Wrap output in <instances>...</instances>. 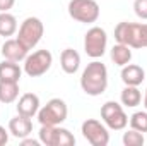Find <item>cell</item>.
Here are the masks:
<instances>
[{
    "instance_id": "cell-24",
    "label": "cell",
    "mask_w": 147,
    "mask_h": 146,
    "mask_svg": "<svg viewBox=\"0 0 147 146\" xmlns=\"http://www.w3.org/2000/svg\"><path fill=\"white\" fill-rule=\"evenodd\" d=\"M16 0H0V12H9L14 7Z\"/></svg>"
},
{
    "instance_id": "cell-28",
    "label": "cell",
    "mask_w": 147,
    "mask_h": 146,
    "mask_svg": "<svg viewBox=\"0 0 147 146\" xmlns=\"http://www.w3.org/2000/svg\"><path fill=\"white\" fill-rule=\"evenodd\" d=\"M144 107L147 110V88H146V93H144Z\"/></svg>"
},
{
    "instance_id": "cell-12",
    "label": "cell",
    "mask_w": 147,
    "mask_h": 146,
    "mask_svg": "<svg viewBox=\"0 0 147 146\" xmlns=\"http://www.w3.org/2000/svg\"><path fill=\"white\" fill-rule=\"evenodd\" d=\"M9 132L17 138V139H22L26 136H29L33 132V122H31V117H26V115H21L17 113L16 117H12L9 120Z\"/></svg>"
},
{
    "instance_id": "cell-14",
    "label": "cell",
    "mask_w": 147,
    "mask_h": 146,
    "mask_svg": "<svg viewBox=\"0 0 147 146\" xmlns=\"http://www.w3.org/2000/svg\"><path fill=\"white\" fill-rule=\"evenodd\" d=\"M146 79V71L137 64H127L121 67V81L125 86H140Z\"/></svg>"
},
{
    "instance_id": "cell-17",
    "label": "cell",
    "mask_w": 147,
    "mask_h": 146,
    "mask_svg": "<svg viewBox=\"0 0 147 146\" xmlns=\"http://www.w3.org/2000/svg\"><path fill=\"white\" fill-rule=\"evenodd\" d=\"M120 102L123 107L135 108L142 102V91L139 89V86H125L120 93Z\"/></svg>"
},
{
    "instance_id": "cell-4",
    "label": "cell",
    "mask_w": 147,
    "mask_h": 146,
    "mask_svg": "<svg viewBox=\"0 0 147 146\" xmlns=\"http://www.w3.org/2000/svg\"><path fill=\"white\" fill-rule=\"evenodd\" d=\"M43 35H45V26H43L41 19L31 16V17H26V19L21 23L16 38H17L28 50H33L38 43L41 41Z\"/></svg>"
},
{
    "instance_id": "cell-9",
    "label": "cell",
    "mask_w": 147,
    "mask_h": 146,
    "mask_svg": "<svg viewBox=\"0 0 147 146\" xmlns=\"http://www.w3.org/2000/svg\"><path fill=\"white\" fill-rule=\"evenodd\" d=\"M101 119L111 131H123L128 126V115L125 113L123 105L116 102H106L101 107Z\"/></svg>"
},
{
    "instance_id": "cell-29",
    "label": "cell",
    "mask_w": 147,
    "mask_h": 146,
    "mask_svg": "<svg viewBox=\"0 0 147 146\" xmlns=\"http://www.w3.org/2000/svg\"><path fill=\"white\" fill-rule=\"evenodd\" d=\"M0 46H2V41H0Z\"/></svg>"
},
{
    "instance_id": "cell-20",
    "label": "cell",
    "mask_w": 147,
    "mask_h": 146,
    "mask_svg": "<svg viewBox=\"0 0 147 146\" xmlns=\"http://www.w3.org/2000/svg\"><path fill=\"white\" fill-rule=\"evenodd\" d=\"M17 29H19V24L16 16H12L10 12H0V36H14Z\"/></svg>"
},
{
    "instance_id": "cell-26",
    "label": "cell",
    "mask_w": 147,
    "mask_h": 146,
    "mask_svg": "<svg viewBox=\"0 0 147 146\" xmlns=\"http://www.w3.org/2000/svg\"><path fill=\"white\" fill-rule=\"evenodd\" d=\"M21 145L22 146H39L41 145V141H39V139H31V138L26 136V138L21 139Z\"/></svg>"
},
{
    "instance_id": "cell-19",
    "label": "cell",
    "mask_w": 147,
    "mask_h": 146,
    "mask_svg": "<svg viewBox=\"0 0 147 146\" xmlns=\"http://www.w3.org/2000/svg\"><path fill=\"white\" fill-rule=\"evenodd\" d=\"M111 60H113L115 65H120V67L130 64V60H132V50H130V46L123 45V43H116L111 48Z\"/></svg>"
},
{
    "instance_id": "cell-11",
    "label": "cell",
    "mask_w": 147,
    "mask_h": 146,
    "mask_svg": "<svg viewBox=\"0 0 147 146\" xmlns=\"http://www.w3.org/2000/svg\"><path fill=\"white\" fill-rule=\"evenodd\" d=\"M0 53L3 55V59L12 60V62H24V59L28 57L29 50L17 40V38H7L2 46H0Z\"/></svg>"
},
{
    "instance_id": "cell-6",
    "label": "cell",
    "mask_w": 147,
    "mask_h": 146,
    "mask_svg": "<svg viewBox=\"0 0 147 146\" xmlns=\"http://www.w3.org/2000/svg\"><path fill=\"white\" fill-rule=\"evenodd\" d=\"M39 141L45 146H74V134L60 126H41L39 129Z\"/></svg>"
},
{
    "instance_id": "cell-1",
    "label": "cell",
    "mask_w": 147,
    "mask_h": 146,
    "mask_svg": "<svg viewBox=\"0 0 147 146\" xmlns=\"http://www.w3.org/2000/svg\"><path fill=\"white\" fill-rule=\"evenodd\" d=\"M80 88L89 96H99L108 88V69L103 62L94 59L80 76Z\"/></svg>"
},
{
    "instance_id": "cell-25",
    "label": "cell",
    "mask_w": 147,
    "mask_h": 146,
    "mask_svg": "<svg viewBox=\"0 0 147 146\" xmlns=\"http://www.w3.org/2000/svg\"><path fill=\"white\" fill-rule=\"evenodd\" d=\"M140 40H142V48H147V23L140 24Z\"/></svg>"
},
{
    "instance_id": "cell-21",
    "label": "cell",
    "mask_w": 147,
    "mask_h": 146,
    "mask_svg": "<svg viewBox=\"0 0 147 146\" xmlns=\"http://www.w3.org/2000/svg\"><path fill=\"white\" fill-rule=\"evenodd\" d=\"M128 122H130V127L139 131V132H147V110H140V112H135L128 117Z\"/></svg>"
},
{
    "instance_id": "cell-27",
    "label": "cell",
    "mask_w": 147,
    "mask_h": 146,
    "mask_svg": "<svg viewBox=\"0 0 147 146\" xmlns=\"http://www.w3.org/2000/svg\"><path fill=\"white\" fill-rule=\"evenodd\" d=\"M7 141H9V132L5 131V127L0 126V146L7 145Z\"/></svg>"
},
{
    "instance_id": "cell-5",
    "label": "cell",
    "mask_w": 147,
    "mask_h": 146,
    "mask_svg": "<svg viewBox=\"0 0 147 146\" xmlns=\"http://www.w3.org/2000/svg\"><path fill=\"white\" fill-rule=\"evenodd\" d=\"M51 64H53V55L50 50H36L33 53H28L22 64L24 65L22 71L29 77H39L50 71Z\"/></svg>"
},
{
    "instance_id": "cell-2",
    "label": "cell",
    "mask_w": 147,
    "mask_h": 146,
    "mask_svg": "<svg viewBox=\"0 0 147 146\" xmlns=\"http://www.w3.org/2000/svg\"><path fill=\"white\" fill-rule=\"evenodd\" d=\"M67 117L69 107L62 98H51L38 110V120L41 126H60L67 120Z\"/></svg>"
},
{
    "instance_id": "cell-18",
    "label": "cell",
    "mask_w": 147,
    "mask_h": 146,
    "mask_svg": "<svg viewBox=\"0 0 147 146\" xmlns=\"http://www.w3.org/2000/svg\"><path fill=\"white\" fill-rule=\"evenodd\" d=\"M19 98V83L0 81V103H14Z\"/></svg>"
},
{
    "instance_id": "cell-15",
    "label": "cell",
    "mask_w": 147,
    "mask_h": 146,
    "mask_svg": "<svg viewBox=\"0 0 147 146\" xmlns=\"http://www.w3.org/2000/svg\"><path fill=\"white\" fill-rule=\"evenodd\" d=\"M60 67L65 74H75L80 67V55L74 48H65L60 53Z\"/></svg>"
},
{
    "instance_id": "cell-23",
    "label": "cell",
    "mask_w": 147,
    "mask_h": 146,
    "mask_svg": "<svg viewBox=\"0 0 147 146\" xmlns=\"http://www.w3.org/2000/svg\"><path fill=\"white\" fill-rule=\"evenodd\" d=\"M134 12L139 19L147 21V0H135L134 2Z\"/></svg>"
},
{
    "instance_id": "cell-22",
    "label": "cell",
    "mask_w": 147,
    "mask_h": 146,
    "mask_svg": "<svg viewBox=\"0 0 147 146\" xmlns=\"http://www.w3.org/2000/svg\"><path fill=\"white\" fill-rule=\"evenodd\" d=\"M121 141L125 146H142L146 143V138H144V132H139V131L130 127L127 132H123Z\"/></svg>"
},
{
    "instance_id": "cell-16",
    "label": "cell",
    "mask_w": 147,
    "mask_h": 146,
    "mask_svg": "<svg viewBox=\"0 0 147 146\" xmlns=\"http://www.w3.org/2000/svg\"><path fill=\"white\" fill-rule=\"evenodd\" d=\"M22 76V69L19 65V62H12L3 59V62H0V81H12V83H19Z\"/></svg>"
},
{
    "instance_id": "cell-10",
    "label": "cell",
    "mask_w": 147,
    "mask_h": 146,
    "mask_svg": "<svg viewBox=\"0 0 147 146\" xmlns=\"http://www.w3.org/2000/svg\"><path fill=\"white\" fill-rule=\"evenodd\" d=\"M140 24L142 23H118L115 26V40L116 43L128 45L130 48H142L140 40Z\"/></svg>"
},
{
    "instance_id": "cell-7",
    "label": "cell",
    "mask_w": 147,
    "mask_h": 146,
    "mask_svg": "<svg viewBox=\"0 0 147 146\" xmlns=\"http://www.w3.org/2000/svg\"><path fill=\"white\" fill-rule=\"evenodd\" d=\"M108 46V35L103 28L92 26L84 36V50L91 59H101Z\"/></svg>"
},
{
    "instance_id": "cell-8",
    "label": "cell",
    "mask_w": 147,
    "mask_h": 146,
    "mask_svg": "<svg viewBox=\"0 0 147 146\" xmlns=\"http://www.w3.org/2000/svg\"><path fill=\"white\" fill-rule=\"evenodd\" d=\"M80 132L84 139L92 146H108L110 143V132L105 122H99L96 119H86L80 126Z\"/></svg>"
},
{
    "instance_id": "cell-13",
    "label": "cell",
    "mask_w": 147,
    "mask_h": 146,
    "mask_svg": "<svg viewBox=\"0 0 147 146\" xmlns=\"http://www.w3.org/2000/svg\"><path fill=\"white\" fill-rule=\"evenodd\" d=\"M39 107H41L39 96L34 95V93H24V95H21L19 100H17V105H16L17 113L26 115V117H31V119L34 115H38Z\"/></svg>"
},
{
    "instance_id": "cell-3",
    "label": "cell",
    "mask_w": 147,
    "mask_h": 146,
    "mask_svg": "<svg viewBox=\"0 0 147 146\" xmlns=\"http://www.w3.org/2000/svg\"><path fill=\"white\" fill-rule=\"evenodd\" d=\"M101 9L96 0H70L69 2V16L74 21L82 24H92L99 19Z\"/></svg>"
}]
</instances>
